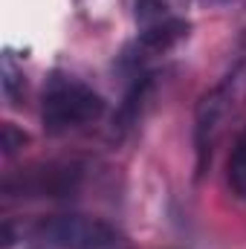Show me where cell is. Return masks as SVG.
Returning a JSON list of instances; mask_svg holds the SVG:
<instances>
[{"instance_id": "7a4b0ae2", "label": "cell", "mask_w": 246, "mask_h": 249, "mask_svg": "<svg viewBox=\"0 0 246 249\" xmlns=\"http://www.w3.org/2000/svg\"><path fill=\"white\" fill-rule=\"evenodd\" d=\"M246 93V64H241L235 72H229L217 87H211L194 110V148H197V168H206V160L211 157V148L217 142V136L223 133V124L229 122V116L235 113V107L241 105Z\"/></svg>"}, {"instance_id": "52a82bcc", "label": "cell", "mask_w": 246, "mask_h": 249, "mask_svg": "<svg viewBox=\"0 0 246 249\" xmlns=\"http://www.w3.org/2000/svg\"><path fill=\"white\" fill-rule=\"evenodd\" d=\"M0 75H3V96H6L12 105H18V96L23 93V70L15 64L12 53L3 55V70H0Z\"/></svg>"}, {"instance_id": "6da1fadb", "label": "cell", "mask_w": 246, "mask_h": 249, "mask_svg": "<svg viewBox=\"0 0 246 249\" xmlns=\"http://www.w3.org/2000/svg\"><path fill=\"white\" fill-rule=\"evenodd\" d=\"M105 113V99L84 81L53 72L44 84V96H41V122L44 130L58 136L70 133L75 127L102 119Z\"/></svg>"}, {"instance_id": "5b68a950", "label": "cell", "mask_w": 246, "mask_h": 249, "mask_svg": "<svg viewBox=\"0 0 246 249\" xmlns=\"http://www.w3.org/2000/svg\"><path fill=\"white\" fill-rule=\"evenodd\" d=\"M188 6V0H136V23L139 29H151L168 20L183 18L180 9Z\"/></svg>"}, {"instance_id": "3957f363", "label": "cell", "mask_w": 246, "mask_h": 249, "mask_svg": "<svg viewBox=\"0 0 246 249\" xmlns=\"http://www.w3.org/2000/svg\"><path fill=\"white\" fill-rule=\"evenodd\" d=\"M38 241L53 249H136L133 241L102 217L87 214H58L35 229Z\"/></svg>"}, {"instance_id": "277c9868", "label": "cell", "mask_w": 246, "mask_h": 249, "mask_svg": "<svg viewBox=\"0 0 246 249\" xmlns=\"http://www.w3.org/2000/svg\"><path fill=\"white\" fill-rule=\"evenodd\" d=\"M81 183V168L78 165H47V168H32L20 191L26 194H41V197H67Z\"/></svg>"}, {"instance_id": "ba28073f", "label": "cell", "mask_w": 246, "mask_h": 249, "mask_svg": "<svg viewBox=\"0 0 246 249\" xmlns=\"http://www.w3.org/2000/svg\"><path fill=\"white\" fill-rule=\"evenodd\" d=\"M29 142V136L18 127V124L12 122H3V127H0V148H3V154L6 157H12V154H18L23 145Z\"/></svg>"}, {"instance_id": "8992f818", "label": "cell", "mask_w": 246, "mask_h": 249, "mask_svg": "<svg viewBox=\"0 0 246 249\" xmlns=\"http://www.w3.org/2000/svg\"><path fill=\"white\" fill-rule=\"evenodd\" d=\"M226 180H229V188L235 191V197L246 200V142H241V139H238V145L229 157Z\"/></svg>"}]
</instances>
